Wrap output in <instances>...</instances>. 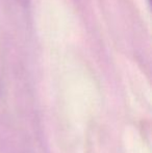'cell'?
Wrapping results in <instances>:
<instances>
[{
    "label": "cell",
    "mask_w": 152,
    "mask_h": 153,
    "mask_svg": "<svg viewBox=\"0 0 152 153\" xmlns=\"http://www.w3.org/2000/svg\"><path fill=\"white\" fill-rule=\"evenodd\" d=\"M18 1H20V2H24L25 0H18Z\"/></svg>",
    "instance_id": "1"
}]
</instances>
